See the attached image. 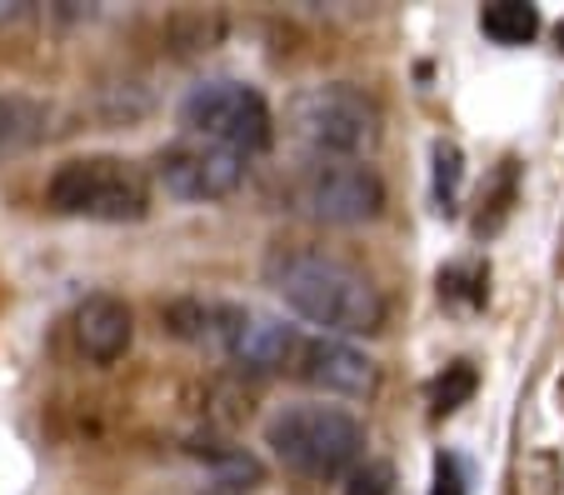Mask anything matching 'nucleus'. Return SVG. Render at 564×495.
<instances>
[{"label": "nucleus", "instance_id": "39448f33", "mask_svg": "<svg viewBox=\"0 0 564 495\" xmlns=\"http://www.w3.org/2000/svg\"><path fill=\"white\" fill-rule=\"evenodd\" d=\"M45 201L51 211L75 220H140L150 211V185L120 155H70L51 171L45 181Z\"/></svg>", "mask_w": 564, "mask_h": 495}, {"label": "nucleus", "instance_id": "7ed1b4c3", "mask_svg": "<svg viewBox=\"0 0 564 495\" xmlns=\"http://www.w3.org/2000/svg\"><path fill=\"white\" fill-rule=\"evenodd\" d=\"M265 445L285 471L305 481H345L365 461V426L350 410L310 400V406H285L270 416Z\"/></svg>", "mask_w": 564, "mask_h": 495}, {"label": "nucleus", "instance_id": "6e6552de", "mask_svg": "<svg viewBox=\"0 0 564 495\" xmlns=\"http://www.w3.org/2000/svg\"><path fill=\"white\" fill-rule=\"evenodd\" d=\"M155 181L175 201H220V195H230L235 185L246 181V155L185 136L155 155Z\"/></svg>", "mask_w": 564, "mask_h": 495}, {"label": "nucleus", "instance_id": "423d86ee", "mask_svg": "<svg viewBox=\"0 0 564 495\" xmlns=\"http://www.w3.org/2000/svg\"><path fill=\"white\" fill-rule=\"evenodd\" d=\"M181 126L185 136L210 140L220 151L235 155H265L275 140V116H270L265 96L246 80H205L181 100Z\"/></svg>", "mask_w": 564, "mask_h": 495}, {"label": "nucleus", "instance_id": "ddd939ff", "mask_svg": "<svg viewBox=\"0 0 564 495\" xmlns=\"http://www.w3.org/2000/svg\"><path fill=\"white\" fill-rule=\"evenodd\" d=\"M485 266H475V260H455V266L440 270V301L449 305H465V311H475V305H485Z\"/></svg>", "mask_w": 564, "mask_h": 495}, {"label": "nucleus", "instance_id": "0eeeda50", "mask_svg": "<svg viewBox=\"0 0 564 495\" xmlns=\"http://www.w3.org/2000/svg\"><path fill=\"white\" fill-rule=\"evenodd\" d=\"M290 201L319 226H365L380 216L384 181L365 161H310L290 185Z\"/></svg>", "mask_w": 564, "mask_h": 495}, {"label": "nucleus", "instance_id": "9d476101", "mask_svg": "<svg viewBox=\"0 0 564 495\" xmlns=\"http://www.w3.org/2000/svg\"><path fill=\"white\" fill-rule=\"evenodd\" d=\"M70 335L75 351L96 366H116L130 351V335H135V321H130V305L110 291H96L70 311Z\"/></svg>", "mask_w": 564, "mask_h": 495}, {"label": "nucleus", "instance_id": "2eb2a0df", "mask_svg": "<svg viewBox=\"0 0 564 495\" xmlns=\"http://www.w3.org/2000/svg\"><path fill=\"white\" fill-rule=\"evenodd\" d=\"M459 181H465V155H459V146L435 140V201H440V211H455Z\"/></svg>", "mask_w": 564, "mask_h": 495}, {"label": "nucleus", "instance_id": "f3484780", "mask_svg": "<svg viewBox=\"0 0 564 495\" xmlns=\"http://www.w3.org/2000/svg\"><path fill=\"white\" fill-rule=\"evenodd\" d=\"M430 495H465V471H459L455 455H440V461H435V481H430Z\"/></svg>", "mask_w": 564, "mask_h": 495}, {"label": "nucleus", "instance_id": "dca6fc26", "mask_svg": "<svg viewBox=\"0 0 564 495\" xmlns=\"http://www.w3.org/2000/svg\"><path fill=\"white\" fill-rule=\"evenodd\" d=\"M394 471L384 461H360L350 475H345V495H390Z\"/></svg>", "mask_w": 564, "mask_h": 495}, {"label": "nucleus", "instance_id": "a211bd4d", "mask_svg": "<svg viewBox=\"0 0 564 495\" xmlns=\"http://www.w3.org/2000/svg\"><path fill=\"white\" fill-rule=\"evenodd\" d=\"M554 41H560V51H564V21H560V31H554Z\"/></svg>", "mask_w": 564, "mask_h": 495}, {"label": "nucleus", "instance_id": "20e7f679", "mask_svg": "<svg viewBox=\"0 0 564 495\" xmlns=\"http://www.w3.org/2000/svg\"><path fill=\"white\" fill-rule=\"evenodd\" d=\"M290 136L310 151V161H365L384 136V116L375 96L350 80L305 86L285 110Z\"/></svg>", "mask_w": 564, "mask_h": 495}, {"label": "nucleus", "instance_id": "f257e3e1", "mask_svg": "<svg viewBox=\"0 0 564 495\" xmlns=\"http://www.w3.org/2000/svg\"><path fill=\"white\" fill-rule=\"evenodd\" d=\"M265 286L319 335H375L384 325V295L355 260L310 240H275L265 256Z\"/></svg>", "mask_w": 564, "mask_h": 495}, {"label": "nucleus", "instance_id": "1a4fd4ad", "mask_svg": "<svg viewBox=\"0 0 564 495\" xmlns=\"http://www.w3.org/2000/svg\"><path fill=\"white\" fill-rule=\"evenodd\" d=\"M285 370L300 386H315L325 396L370 400L380 390V366L365 351H355L350 341H340V335H300Z\"/></svg>", "mask_w": 564, "mask_h": 495}, {"label": "nucleus", "instance_id": "f8f14e48", "mask_svg": "<svg viewBox=\"0 0 564 495\" xmlns=\"http://www.w3.org/2000/svg\"><path fill=\"white\" fill-rule=\"evenodd\" d=\"M479 31L490 35L495 45H524L540 31V15H534V6H524V0H495V6L479 11Z\"/></svg>", "mask_w": 564, "mask_h": 495}, {"label": "nucleus", "instance_id": "4468645a", "mask_svg": "<svg viewBox=\"0 0 564 495\" xmlns=\"http://www.w3.org/2000/svg\"><path fill=\"white\" fill-rule=\"evenodd\" d=\"M479 376L469 361H455V366H445L435 380H430V406H435V416H449V410H459L469 396H475Z\"/></svg>", "mask_w": 564, "mask_h": 495}, {"label": "nucleus", "instance_id": "6ab92c4d", "mask_svg": "<svg viewBox=\"0 0 564 495\" xmlns=\"http://www.w3.org/2000/svg\"><path fill=\"white\" fill-rule=\"evenodd\" d=\"M0 15H6V6H0Z\"/></svg>", "mask_w": 564, "mask_h": 495}, {"label": "nucleus", "instance_id": "f03ea898", "mask_svg": "<svg viewBox=\"0 0 564 495\" xmlns=\"http://www.w3.org/2000/svg\"><path fill=\"white\" fill-rule=\"evenodd\" d=\"M160 325L185 345H200L215 351L230 366L240 370H285L290 351H295L300 335L285 321L256 311V305L240 301H200V295H181V301L160 305Z\"/></svg>", "mask_w": 564, "mask_h": 495}, {"label": "nucleus", "instance_id": "9b49d317", "mask_svg": "<svg viewBox=\"0 0 564 495\" xmlns=\"http://www.w3.org/2000/svg\"><path fill=\"white\" fill-rule=\"evenodd\" d=\"M45 136V106L31 96H0V155H15Z\"/></svg>", "mask_w": 564, "mask_h": 495}]
</instances>
